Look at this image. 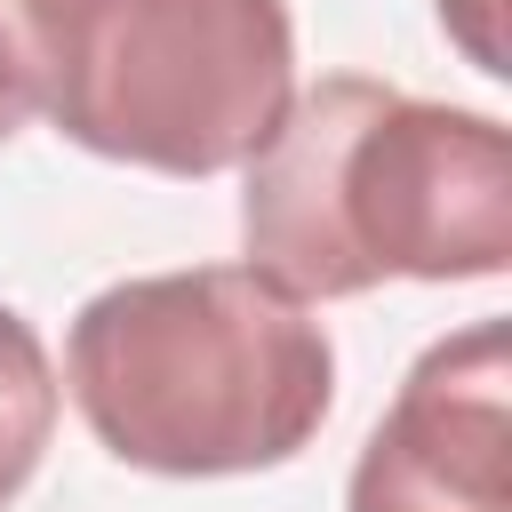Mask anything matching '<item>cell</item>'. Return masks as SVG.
Here are the masks:
<instances>
[{
    "instance_id": "obj_1",
    "label": "cell",
    "mask_w": 512,
    "mask_h": 512,
    "mask_svg": "<svg viewBox=\"0 0 512 512\" xmlns=\"http://www.w3.org/2000/svg\"><path fill=\"white\" fill-rule=\"evenodd\" d=\"M240 248L304 304L496 280L512 264V136L496 112L328 72L240 160Z\"/></svg>"
},
{
    "instance_id": "obj_2",
    "label": "cell",
    "mask_w": 512,
    "mask_h": 512,
    "mask_svg": "<svg viewBox=\"0 0 512 512\" xmlns=\"http://www.w3.org/2000/svg\"><path fill=\"white\" fill-rule=\"evenodd\" d=\"M64 384L96 448L160 480L296 464L336 408V344L256 264L136 272L96 288L64 336Z\"/></svg>"
},
{
    "instance_id": "obj_3",
    "label": "cell",
    "mask_w": 512,
    "mask_h": 512,
    "mask_svg": "<svg viewBox=\"0 0 512 512\" xmlns=\"http://www.w3.org/2000/svg\"><path fill=\"white\" fill-rule=\"evenodd\" d=\"M32 104L64 144L152 168H240L296 96L288 0H16Z\"/></svg>"
},
{
    "instance_id": "obj_4",
    "label": "cell",
    "mask_w": 512,
    "mask_h": 512,
    "mask_svg": "<svg viewBox=\"0 0 512 512\" xmlns=\"http://www.w3.org/2000/svg\"><path fill=\"white\" fill-rule=\"evenodd\" d=\"M512 344L472 320L416 352L352 456L344 512H512Z\"/></svg>"
},
{
    "instance_id": "obj_5",
    "label": "cell",
    "mask_w": 512,
    "mask_h": 512,
    "mask_svg": "<svg viewBox=\"0 0 512 512\" xmlns=\"http://www.w3.org/2000/svg\"><path fill=\"white\" fill-rule=\"evenodd\" d=\"M56 408H64V392H56L40 328L16 304H0V512L32 488V472L56 440Z\"/></svg>"
},
{
    "instance_id": "obj_6",
    "label": "cell",
    "mask_w": 512,
    "mask_h": 512,
    "mask_svg": "<svg viewBox=\"0 0 512 512\" xmlns=\"http://www.w3.org/2000/svg\"><path fill=\"white\" fill-rule=\"evenodd\" d=\"M440 8V32L488 72V80H504L512 64H504V40H496V0H432Z\"/></svg>"
},
{
    "instance_id": "obj_7",
    "label": "cell",
    "mask_w": 512,
    "mask_h": 512,
    "mask_svg": "<svg viewBox=\"0 0 512 512\" xmlns=\"http://www.w3.org/2000/svg\"><path fill=\"white\" fill-rule=\"evenodd\" d=\"M40 104H32V64H24V40H16V24L0 16V144L32 120Z\"/></svg>"
}]
</instances>
